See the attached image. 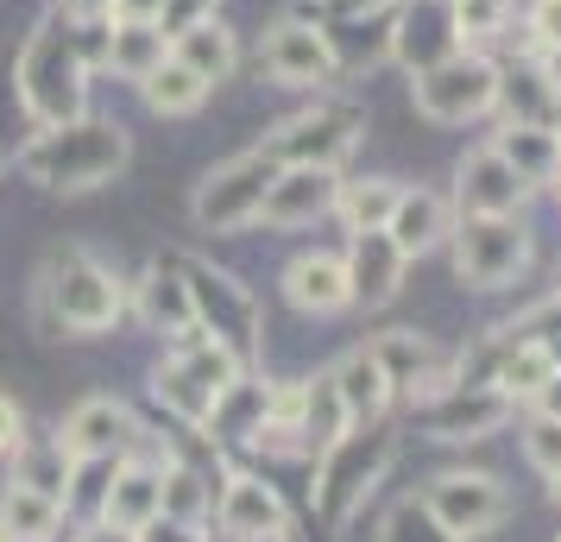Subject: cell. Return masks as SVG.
I'll return each instance as SVG.
<instances>
[{"label":"cell","instance_id":"29","mask_svg":"<svg viewBox=\"0 0 561 542\" xmlns=\"http://www.w3.org/2000/svg\"><path fill=\"white\" fill-rule=\"evenodd\" d=\"M70 473H77V461L57 448V441H20L13 448V486H32L45 492V498H57V505H70Z\"/></svg>","mask_w":561,"mask_h":542},{"label":"cell","instance_id":"16","mask_svg":"<svg viewBox=\"0 0 561 542\" xmlns=\"http://www.w3.org/2000/svg\"><path fill=\"white\" fill-rule=\"evenodd\" d=\"M524 189H530V183L517 177V164H505L492 146L460 158V189H455L460 215H517Z\"/></svg>","mask_w":561,"mask_h":542},{"label":"cell","instance_id":"46","mask_svg":"<svg viewBox=\"0 0 561 542\" xmlns=\"http://www.w3.org/2000/svg\"><path fill=\"white\" fill-rule=\"evenodd\" d=\"M341 7H347V13H359V7H366V13H373V7H385V0H341Z\"/></svg>","mask_w":561,"mask_h":542},{"label":"cell","instance_id":"45","mask_svg":"<svg viewBox=\"0 0 561 542\" xmlns=\"http://www.w3.org/2000/svg\"><path fill=\"white\" fill-rule=\"evenodd\" d=\"M77 542H139V537H133V530H114V523H95V530L77 537Z\"/></svg>","mask_w":561,"mask_h":542},{"label":"cell","instance_id":"42","mask_svg":"<svg viewBox=\"0 0 561 542\" xmlns=\"http://www.w3.org/2000/svg\"><path fill=\"white\" fill-rule=\"evenodd\" d=\"M139 542H203V537H196V523H164V530H158V523H146V530H139Z\"/></svg>","mask_w":561,"mask_h":542},{"label":"cell","instance_id":"22","mask_svg":"<svg viewBox=\"0 0 561 542\" xmlns=\"http://www.w3.org/2000/svg\"><path fill=\"white\" fill-rule=\"evenodd\" d=\"M139 315L171 341L196 335V303H190V285H183L178 265H152V272L139 278Z\"/></svg>","mask_w":561,"mask_h":542},{"label":"cell","instance_id":"2","mask_svg":"<svg viewBox=\"0 0 561 542\" xmlns=\"http://www.w3.org/2000/svg\"><path fill=\"white\" fill-rule=\"evenodd\" d=\"M20 102L38 127H64L77 120L89 102V57L70 20H45L20 51Z\"/></svg>","mask_w":561,"mask_h":542},{"label":"cell","instance_id":"36","mask_svg":"<svg viewBox=\"0 0 561 542\" xmlns=\"http://www.w3.org/2000/svg\"><path fill=\"white\" fill-rule=\"evenodd\" d=\"M208 498H215V492H208L196 473H183V466H164V517H171V523H196Z\"/></svg>","mask_w":561,"mask_h":542},{"label":"cell","instance_id":"48","mask_svg":"<svg viewBox=\"0 0 561 542\" xmlns=\"http://www.w3.org/2000/svg\"><path fill=\"white\" fill-rule=\"evenodd\" d=\"M0 542H20V537H13V530H7V523H0Z\"/></svg>","mask_w":561,"mask_h":542},{"label":"cell","instance_id":"15","mask_svg":"<svg viewBox=\"0 0 561 542\" xmlns=\"http://www.w3.org/2000/svg\"><path fill=\"white\" fill-rule=\"evenodd\" d=\"M373 360L385 366L391 391H410L416 404L455 385V366L442 360V354H435V341H430V335H416V328H398V335H385L379 347H373Z\"/></svg>","mask_w":561,"mask_h":542},{"label":"cell","instance_id":"23","mask_svg":"<svg viewBox=\"0 0 561 542\" xmlns=\"http://www.w3.org/2000/svg\"><path fill=\"white\" fill-rule=\"evenodd\" d=\"M499 95L511 107V127H556L561 120V89L542 64H511L499 77Z\"/></svg>","mask_w":561,"mask_h":542},{"label":"cell","instance_id":"25","mask_svg":"<svg viewBox=\"0 0 561 542\" xmlns=\"http://www.w3.org/2000/svg\"><path fill=\"white\" fill-rule=\"evenodd\" d=\"M171 57H178V64H190V70H196L208 89H215V82L233 77L240 45H233V32L221 26V20H196V26H183L178 38H171Z\"/></svg>","mask_w":561,"mask_h":542},{"label":"cell","instance_id":"13","mask_svg":"<svg viewBox=\"0 0 561 542\" xmlns=\"http://www.w3.org/2000/svg\"><path fill=\"white\" fill-rule=\"evenodd\" d=\"M265 77L278 82V89H316V82L334 77V38L322 26H309V20H278L272 38H265Z\"/></svg>","mask_w":561,"mask_h":542},{"label":"cell","instance_id":"6","mask_svg":"<svg viewBox=\"0 0 561 542\" xmlns=\"http://www.w3.org/2000/svg\"><path fill=\"white\" fill-rule=\"evenodd\" d=\"M45 297H51V315L64 328H77V335H102V328H114L121 310H127V285H121L107 265H95L89 253L57 258Z\"/></svg>","mask_w":561,"mask_h":542},{"label":"cell","instance_id":"8","mask_svg":"<svg viewBox=\"0 0 561 542\" xmlns=\"http://www.w3.org/2000/svg\"><path fill=\"white\" fill-rule=\"evenodd\" d=\"M183 272V285H190V303H196V328H215V341L228 347L233 360H247L259 347V310H253V297L233 285L228 272H215V265H203V258H183L178 265Z\"/></svg>","mask_w":561,"mask_h":542},{"label":"cell","instance_id":"27","mask_svg":"<svg viewBox=\"0 0 561 542\" xmlns=\"http://www.w3.org/2000/svg\"><path fill=\"white\" fill-rule=\"evenodd\" d=\"M556 372H561V354L549 347V341L530 335V341H511L505 354H499V366H492V385L517 404V397H536V391L549 385Z\"/></svg>","mask_w":561,"mask_h":542},{"label":"cell","instance_id":"51","mask_svg":"<svg viewBox=\"0 0 561 542\" xmlns=\"http://www.w3.org/2000/svg\"><path fill=\"white\" fill-rule=\"evenodd\" d=\"M556 542H561V537H556Z\"/></svg>","mask_w":561,"mask_h":542},{"label":"cell","instance_id":"39","mask_svg":"<svg viewBox=\"0 0 561 542\" xmlns=\"http://www.w3.org/2000/svg\"><path fill=\"white\" fill-rule=\"evenodd\" d=\"M530 32L542 51H561V0H536L530 7Z\"/></svg>","mask_w":561,"mask_h":542},{"label":"cell","instance_id":"17","mask_svg":"<svg viewBox=\"0 0 561 542\" xmlns=\"http://www.w3.org/2000/svg\"><path fill=\"white\" fill-rule=\"evenodd\" d=\"M127 436H133L127 404H114V397H82L77 411L64 416V429H57V448H64L70 461H102V454H114V448H121Z\"/></svg>","mask_w":561,"mask_h":542},{"label":"cell","instance_id":"44","mask_svg":"<svg viewBox=\"0 0 561 542\" xmlns=\"http://www.w3.org/2000/svg\"><path fill=\"white\" fill-rule=\"evenodd\" d=\"M536 411H542V416H561V372H556L542 391H536Z\"/></svg>","mask_w":561,"mask_h":542},{"label":"cell","instance_id":"12","mask_svg":"<svg viewBox=\"0 0 561 542\" xmlns=\"http://www.w3.org/2000/svg\"><path fill=\"white\" fill-rule=\"evenodd\" d=\"M423 429H430L435 441H485L505 429L511 416V397L499 385H473V379H460V385L435 391V397H423Z\"/></svg>","mask_w":561,"mask_h":542},{"label":"cell","instance_id":"34","mask_svg":"<svg viewBox=\"0 0 561 542\" xmlns=\"http://www.w3.org/2000/svg\"><path fill=\"white\" fill-rule=\"evenodd\" d=\"M448 26H455L460 51L467 45H485L505 32V0H448Z\"/></svg>","mask_w":561,"mask_h":542},{"label":"cell","instance_id":"5","mask_svg":"<svg viewBox=\"0 0 561 542\" xmlns=\"http://www.w3.org/2000/svg\"><path fill=\"white\" fill-rule=\"evenodd\" d=\"M272 177H278V158L265 152V146L228 158V164H215V171L196 183V221H203L208 233H233V228H247V221H259Z\"/></svg>","mask_w":561,"mask_h":542},{"label":"cell","instance_id":"21","mask_svg":"<svg viewBox=\"0 0 561 542\" xmlns=\"http://www.w3.org/2000/svg\"><path fill=\"white\" fill-rule=\"evenodd\" d=\"M158 517H164V473H152V466H121L114 486L102 492V523L139 537V530L158 523Z\"/></svg>","mask_w":561,"mask_h":542},{"label":"cell","instance_id":"35","mask_svg":"<svg viewBox=\"0 0 561 542\" xmlns=\"http://www.w3.org/2000/svg\"><path fill=\"white\" fill-rule=\"evenodd\" d=\"M379 542H460V537H448V530L435 523L423 498H404V505L379 523Z\"/></svg>","mask_w":561,"mask_h":542},{"label":"cell","instance_id":"24","mask_svg":"<svg viewBox=\"0 0 561 542\" xmlns=\"http://www.w3.org/2000/svg\"><path fill=\"white\" fill-rule=\"evenodd\" d=\"M334 379V397H341V411H347V423H373V416L391 404V379H385V366L373 360V347H359V354H347V360L329 372Z\"/></svg>","mask_w":561,"mask_h":542},{"label":"cell","instance_id":"14","mask_svg":"<svg viewBox=\"0 0 561 542\" xmlns=\"http://www.w3.org/2000/svg\"><path fill=\"white\" fill-rule=\"evenodd\" d=\"M334 196H341V177H334L329 164H278L259 221H272V228H309V221H322L334 208Z\"/></svg>","mask_w":561,"mask_h":542},{"label":"cell","instance_id":"3","mask_svg":"<svg viewBox=\"0 0 561 542\" xmlns=\"http://www.w3.org/2000/svg\"><path fill=\"white\" fill-rule=\"evenodd\" d=\"M233 379H240V360H233L221 341L215 335H183L178 360L158 372V397H164L183 423H208V416H221Z\"/></svg>","mask_w":561,"mask_h":542},{"label":"cell","instance_id":"20","mask_svg":"<svg viewBox=\"0 0 561 542\" xmlns=\"http://www.w3.org/2000/svg\"><path fill=\"white\" fill-rule=\"evenodd\" d=\"M284 297L309 315H334L354 303V285H347V258L334 253H304L290 258V272H284Z\"/></svg>","mask_w":561,"mask_h":542},{"label":"cell","instance_id":"26","mask_svg":"<svg viewBox=\"0 0 561 542\" xmlns=\"http://www.w3.org/2000/svg\"><path fill=\"white\" fill-rule=\"evenodd\" d=\"M385 233L398 240V253H404V258L430 253L435 240L448 233V203H442L435 189H404L398 208H391V221H385Z\"/></svg>","mask_w":561,"mask_h":542},{"label":"cell","instance_id":"41","mask_svg":"<svg viewBox=\"0 0 561 542\" xmlns=\"http://www.w3.org/2000/svg\"><path fill=\"white\" fill-rule=\"evenodd\" d=\"M13 448H20V404L0 397V454H13Z\"/></svg>","mask_w":561,"mask_h":542},{"label":"cell","instance_id":"32","mask_svg":"<svg viewBox=\"0 0 561 542\" xmlns=\"http://www.w3.org/2000/svg\"><path fill=\"white\" fill-rule=\"evenodd\" d=\"M398 196H404V189H398L391 177H366V183H341L334 208L347 215V228H354V233H373V228H385V221H391Z\"/></svg>","mask_w":561,"mask_h":542},{"label":"cell","instance_id":"50","mask_svg":"<svg viewBox=\"0 0 561 542\" xmlns=\"http://www.w3.org/2000/svg\"><path fill=\"white\" fill-rule=\"evenodd\" d=\"M259 542H284V537H259Z\"/></svg>","mask_w":561,"mask_h":542},{"label":"cell","instance_id":"18","mask_svg":"<svg viewBox=\"0 0 561 542\" xmlns=\"http://www.w3.org/2000/svg\"><path fill=\"white\" fill-rule=\"evenodd\" d=\"M347 285H354V303H366V310H385V303L398 297V285H404V253H398V240H391L385 228L354 233Z\"/></svg>","mask_w":561,"mask_h":542},{"label":"cell","instance_id":"1","mask_svg":"<svg viewBox=\"0 0 561 542\" xmlns=\"http://www.w3.org/2000/svg\"><path fill=\"white\" fill-rule=\"evenodd\" d=\"M127 164V132L114 120H64V127H38L26 152H20V171L45 189H95V183L121 177Z\"/></svg>","mask_w":561,"mask_h":542},{"label":"cell","instance_id":"28","mask_svg":"<svg viewBox=\"0 0 561 542\" xmlns=\"http://www.w3.org/2000/svg\"><path fill=\"white\" fill-rule=\"evenodd\" d=\"M171 57V45H164V26L158 20H121V32L107 26V64L121 70V77L146 82Z\"/></svg>","mask_w":561,"mask_h":542},{"label":"cell","instance_id":"19","mask_svg":"<svg viewBox=\"0 0 561 542\" xmlns=\"http://www.w3.org/2000/svg\"><path fill=\"white\" fill-rule=\"evenodd\" d=\"M221 537L233 542H259V537H284V498L265 480H228L221 505H215Z\"/></svg>","mask_w":561,"mask_h":542},{"label":"cell","instance_id":"7","mask_svg":"<svg viewBox=\"0 0 561 542\" xmlns=\"http://www.w3.org/2000/svg\"><path fill=\"white\" fill-rule=\"evenodd\" d=\"M530 265V233L511 215H467L455 228V272L473 290H505Z\"/></svg>","mask_w":561,"mask_h":542},{"label":"cell","instance_id":"31","mask_svg":"<svg viewBox=\"0 0 561 542\" xmlns=\"http://www.w3.org/2000/svg\"><path fill=\"white\" fill-rule=\"evenodd\" d=\"M139 89H146V102H152L158 114H196V107L208 102V82L196 77L190 64H178V57H164Z\"/></svg>","mask_w":561,"mask_h":542},{"label":"cell","instance_id":"11","mask_svg":"<svg viewBox=\"0 0 561 542\" xmlns=\"http://www.w3.org/2000/svg\"><path fill=\"white\" fill-rule=\"evenodd\" d=\"M316 511L322 517H334V523H341V517H347V505H354V498H366V492H373V480H379L385 473V461H391V441L385 436H341L334 441V448H322V454H316Z\"/></svg>","mask_w":561,"mask_h":542},{"label":"cell","instance_id":"38","mask_svg":"<svg viewBox=\"0 0 561 542\" xmlns=\"http://www.w3.org/2000/svg\"><path fill=\"white\" fill-rule=\"evenodd\" d=\"M196 20H215V0H164V13H158V26L178 38L183 26H196Z\"/></svg>","mask_w":561,"mask_h":542},{"label":"cell","instance_id":"37","mask_svg":"<svg viewBox=\"0 0 561 542\" xmlns=\"http://www.w3.org/2000/svg\"><path fill=\"white\" fill-rule=\"evenodd\" d=\"M524 454H530V466L556 473L561 466V416H536L530 429H524Z\"/></svg>","mask_w":561,"mask_h":542},{"label":"cell","instance_id":"40","mask_svg":"<svg viewBox=\"0 0 561 542\" xmlns=\"http://www.w3.org/2000/svg\"><path fill=\"white\" fill-rule=\"evenodd\" d=\"M57 20H70V26H95V20H114V7H107V0H57Z\"/></svg>","mask_w":561,"mask_h":542},{"label":"cell","instance_id":"30","mask_svg":"<svg viewBox=\"0 0 561 542\" xmlns=\"http://www.w3.org/2000/svg\"><path fill=\"white\" fill-rule=\"evenodd\" d=\"M492 152L505 158V164H517V177L536 183V177H549L561 164L556 152V127H505L499 139H492Z\"/></svg>","mask_w":561,"mask_h":542},{"label":"cell","instance_id":"4","mask_svg":"<svg viewBox=\"0 0 561 542\" xmlns=\"http://www.w3.org/2000/svg\"><path fill=\"white\" fill-rule=\"evenodd\" d=\"M410 102H416V114H430L435 127H460V120H473L499 102V70L480 51H448L435 57L430 70H416Z\"/></svg>","mask_w":561,"mask_h":542},{"label":"cell","instance_id":"9","mask_svg":"<svg viewBox=\"0 0 561 542\" xmlns=\"http://www.w3.org/2000/svg\"><path fill=\"white\" fill-rule=\"evenodd\" d=\"M359 139V107L347 102H316L309 114H297V120H284L272 139H265V152L278 158V164H341V158L354 152Z\"/></svg>","mask_w":561,"mask_h":542},{"label":"cell","instance_id":"49","mask_svg":"<svg viewBox=\"0 0 561 542\" xmlns=\"http://www.w3.org/2000/svg\"><path fill=\"white\" fill-rule=\"evenodd\" d=\"M556 152H561V120H556Z\"/></svg>","mask_w":561,"mask_h":542},{"label":"cell","instance_id":"43","mask_svg":"<svg viewBox=\"0 0 561 542\" xmlns=\"http://www.w3.org/2000/svg\"><path fill=\"white\" fill-rule=\"evenodd\" d=\"M114 7V20H158L164 13V0H107Z\"/></svg>","mask_w":561,"mask_h":542},{"label":"cell","instance_id":"47","mask_svg":"<svg viewBox=\"0 0 561 542\" xmlns=\"http://www.w3.org/2000/svg\"><path fill=\"white\" fill-rule=\"evenodd\" d=\"M549 492H556V498H561V466H556V473H549Z\"/></svg>","mask_w":561,"mask_h":542},{"label":"cell","instance_id":"10","mask_svg":"<svg viewBox=\"0 0 561 542\" xmlns=\"http://www.w3.org/2000/svg\"><path fill=\"white\" fill-rule=\"evenodd\" d=\"M423 505H430V517L448 530V537L473 542L485 537V530H499L511 517V492L492 480V473H442L430 492H423Z\"/></svg>","mask_w":561,"mask_h":542},{"label":"cell","instance_id":"33","mask_svg":"<svg viewBox=\"0 0 561 542\" xmlns=\"http://www.w3.org/2000/svg\"><path fill=\"white\" fill-rule=\"evenodd\" d=\"M57 517H64V505L45 498V492H32V486H7V498H0V523L20 542H51Z\"/></svg>","mask_w":561,"mask_h":542}]
</instances>
